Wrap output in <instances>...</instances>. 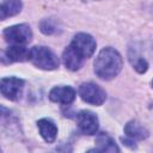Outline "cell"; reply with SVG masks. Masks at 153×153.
<instances>
[{
    "label": "cell",
    "mask_w": 153,
    "mask_h": 153,
    "mask_svg": "<svg viewBox=\"0 0 153 153\" xmlns=\"http://www.w3.org/2000/svg\"><path fill=\"white\" fill-rule=\"evenodd\" d=\"M94 73L103 80L115 78L122 69L123 61L120 53L114 48H104L94 60Z\"/></svg>",
    "instance_id": "6da1fadb"
},
{
    "label": "cell",
    "mask_w": 153,
    "mask_h": 153,
    "mask_svg": "<svg viewBox=\"0 0 153 153\" xmlns=\"http://www.w3.org/2000/svg\"><path fill=\"white\" fill-rule=\"evenodd\" d=\"M29 60L38 68L51 71L59 67L57 56L47 47H33L30 49Z\"/></svg>",
    "instance_id": "7a4b0ae2"
},
{
    "label": "cell",
    "mask_w": 153,
    "mask_h": 153,
    "mask_svg": "<svg viewBox=\"0 0 153 153\" xmlns=\"http://www.w3.org/2000/svg\"><path fill=\"white\" fill-rule=\"evenodd\" d=\"M4 37L12 45H25L32 39V31L27 24H18L6 27Z\"/></svg>",
    "instance_id": "3957f363"
},
{
    "label": "cell",
    "mask_w": 153,
    "mask_h": 153,
    "mask_svg": "<svg viewBox=\"0 0 153 153\" xmlns=\"http://www.w3.org/2000/svg\"><path fill=\"white\" fill-rule=\"evenodd\" d=\"M69 45L84 60L91 57L93 55L94 50H96V41H94V38L91 35L85 33V32L76 33L73 37V39H72Z\"/></svg>",
    "instance_id": "277c9868"
},
{
    "label": "cell",
    "mask_w": 153,
    "mask_h": 153,
    "mask_svg": "<svg viewBox=\"0 0 153 153\" xmlns=\"http://www.w3.org/2000/svg\"><path fill=\"white\" fill-rule=\"evenodd\" d=\"M79 94L84 102L92 105H102L106 99L105 91L93 82L81 84L79 86Z\"/></svg>",
    "instance_id": "5b68a950"
},
{
    "label": "cell",
    "mask_w": 153,
    "mask_h": 153,
    "mask_svg": "<svg viewBox=\"0 0 153 153\" xmlns=\"http://www.w3.org/2000/svg\"><path fill=\"white\" fill-rule=\"evenodd\" d=\"M24 88V80L16 78V76H8L2 78L0 81V90L5 98L10 100H18L22 97Z\"/></svg>",
    "instance_id": "8992f818"
},
{
    "label": "cell",
    "mask_w": 153,
    "mask_h": 153,
    "mask_svg": "<svg viewBox=\"0 0 153 153\" xmlns=\"http://www.w3.org/2000/svg\"><path fill=\"white\" fill-rule=\"evenodd\" d=\"M76 123H78L79 130L86 135L96 134L99 124L98 117L88 110H82L76 115Z\"/></svg>",
    "instance_id": "52a82bcc"
},
{
    "label": "cell",
    "mask_w": 153,
    "mask_h": 153,
    "mask_svg": "<svg viewBox=\"0 0 153 153\" xmlns=\"http://www.w3.org/2000/svg\"><path fill=\"white\" fill-rule=\"evenodd\" d=\"M75 98V91L71 86H56L50 90L49 99L55 103L71 104Z\"/></svg>",
    "instance_id": "ba28073f"
},
{
    "label": "cell",
    "mask_w": 153,
    "mask_h": 153,
    "mask_svg": "<svg viewBox=\"0 0 153 153\" xmlns=\"http://www.w3.org/2000/svg\"><path fill=\"white\" fill-rule=\"evenodd\" d=\"M30 50L24 45H11L5 51H2V62L11 63V62H22L29 60Z\"/></svg>",
    "instance_id": "9c48e42d"
},
{
    "label": "cell",
    "mask_w": 153,
    "mask_h": 153,
    "mask_svg": "<svg viewBox=\"0 0 153 153\" xmlns=\"http://www.w3.org/2000/svg\"><path fill=\"white\" fill-rule=\"evenodd\" d=\"M37 127L39 129V134L43 137V140L48 143H51L55 141L57 135V127L56 124L48 118H42L37 122Z\"/></svg>",
    "instance_id": "30bf717a"
},
{
    "label": "cell",
    "mask_w": 153,
    "mask_h": 153,
    "mask_svg": "<svg viewBox=\"0 0 153 153\" xmlns=\"http://www.w3.org/2000/svg\"><path fill=\"white\" fill-rule=\"evenodd\" d=\"M90 152H120V148L106 133H98L96 136V147L90 149Z\"/></svg>",
    "instance_id": "8fae6325"
},
{
    "label": "cell",
    "mask_w": 153,
    "mask_h": 153,
    "mask_svg": "<svg viewBox=\"0 0 153 153\" xmlns=\"http://www.w3.org/2000/svg\"><path fill=\"white\" fill-rule=\"evenodd\" d=\"M62 60H63V63L66 66V68H68L69 71H78L81 66H82V62H84V59H81L74 50L71 45H68L65 50H63V54H62Z\"/></svg>",
    "instance_id": "7c38bea8"
},
{
    "label": "cell",
    "mask_w": 153,
    "mask_h": 153,
    "mask_svg": "<svg viewBox=\"0 0 153 153\" xmlns=\"http://www.w3.org/2000/svg\"><path fill=\"white\" fill-rule=\"evenodd\" d=\"M124 133L130 139H136V140H145L149 135L148 130L143 126H141L137 121H129L124 127Z\"/></svg>",
    "instance_id": "4fadbf2b"
},
{
    "label": "cell",
    "mask_w": 153,
    "mask_h": 153,
    "mask_svg": "<svg viewBox=\"0 0 153 153\" xmlns=\"http://www.w3.org/2000/svg\"><path fill=\"white\" fill-rule=\"evenodd\" d=\"M23 4L20 0H4L0 6V19L5 20L7 17L18 14L22 11Z\"/></svg>",
    "instance_id": "5bb4252c"
},
{
    "label": "cell",
    "mask_w": 153,
    "mask_h": 153,
    "mask_svg": "<svg viewBox=\"0 0 153 153\" xmlns=\"http://www.w3.org/2000/svg\"><path fill=\"white\" fill-rule=\"evenodd\" d=\"M128 59H129V62L130 65L133 66V68L137 72V73H145L147 69H148V62L142 57L140 56L135 50H129L128 53Z\"/></svg>",
    "instance_id": "9a60e30c"
},
{
    "label": "cell",
    "mask_w": 153,
    "mask_h": 153,
    "mask_svg": "<svg viewBox=\"0 0 153 153\" xmlns=\"http://www.w3.org/2000/svg\"><path fill=\"white\" fill-rule=\"evenodd\" d=\"M39 30L44 35H53L57 32V24L54 19H43L39 23Z\"/></svg>",
    "instance_id": "2e32d148"
},
{
    "label": "cell",
    "mask_w": 153,
    "mask_h": 153,
    "mask_svg": "<svg viewBox=\"0 0 153 153\" xmlns=\"http://www.w3.org/2000/svg\"><path fill=\"white\" fill-rule=\"evenodd\" d=\"M121 141L123 142V145H126V146H128V147H130V148H135V147H136V146H135V142H133L131 140H128V139L121 137Z\"/></svg>",
    "instance_id": "e0dca14e"
},
{
    "label": "cell",
    "mask_w": 153,
    "mask_h": 153,
    "mask_svg": "<svg viewBox=\"0 0 153 153\" xmlns=\"http://www.w3.org/2000/svg\"><path fill=\"white\" fill-rule=\"evenodd\" d=\"M152 86H153V80H152Z\"/></svg>",
    "instance_id": "ac0fdd59"
}]
</instances>
